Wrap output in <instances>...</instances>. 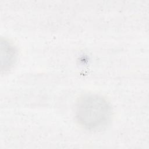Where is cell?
Segmentation results:
<instances>
[{"mask_svg": "<svg viewBox=\"0 0 149 149\" xmlns=\"http://www.w3.org/2000/svg\"><path fill=\"white\" fill-rule=\"evenodd\" d=\"M75 116L79 123L89 130H100L109 123L112 108L103 97L86 94L80 97L75 107Z\"/></svg>", "mask_w": 149, "mask_h": 149, "instance_id": "cell-1", "label": "cell"}]
</instances>
